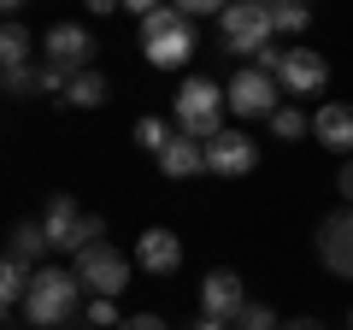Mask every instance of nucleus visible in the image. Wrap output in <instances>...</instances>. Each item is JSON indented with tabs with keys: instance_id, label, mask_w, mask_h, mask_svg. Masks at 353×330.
I'll return each instance as SVG.
<instances>
[{
	"instance_id": "nucleus-1",
	"label": "nucleus",
	"mask_w": 353,
	"mask_h": 330,
	"mask_svg": "<svg viewBox=\"0 0 353 330\" xmlns=\"http://www.w3.org/2000/svg\"><path fill=\"white\" fill-rule=\"evenodd\" d=\"M83 295L88 289H83L77 271L36 266V283H30V295H24V318H30V324H41V330H59V324H71V318H77Z\"/></svg>"
},
{
	"instance_id": "nucleus-2",
	"label": "nucleus",
	"mask_w": 353,
	"mask_h": 330,
	"mask_svg": "<svg viewBox=\"0 0 353 330\" xmlns=\"http://www.w3.org/2000/svg\"><path fill=\"white\" fill-rule=\"evenodd\" d=\"M141 48H148V65H159V71L189 65L194 59V24H189V12H176V6L148 12V18H141Z\"/></svg>"
},
{
	"instance_id": "nucleus-3",
	"label": "nucleus",
	"mask_w": 353,
	"mask_h": 330,
	"mask_svg": "<svg viewBox=\"0 0 353 330\" xmlns=\"http://www.w3.org/2000/svg\"><path fill=\"white\" fill-rule=\"evenodd\" d=\"M41 230H48V242H53V254H83L88 242H101V230H106V218L101 213H83V206L71 201V195H48V213H41Z\"/></svg>"
},
{
	"instance_id": "nucleus-4",
	"label": "nucleus",
	"mask_w": 353,
	"mask_h": 330,
	"mask_svg": "<svg viewBox=\"0 0 353 330\" xmlns=\"http://www.w3.org/2000/svg\"><path fill=\"white\" fill-rule=\"evenodd\" d=\"M224 89L218 83H206V77H189L183 89H176V130L194 142H212L218 130H224Z\"/></svg>"
},
{
	"instance_id": "nucleus-5",
	"label": "nucleus",
	"mask_w": 353,
	"mask_h": 330,
	"mask_svg": "<svg viewBox=\"0 0 353 330\" xmlns=\"http://www.w3.org/2000/svg\"><path fill=\"white\" fill-rule=\"evenodd\" d=\"M218 30H224V48L230 53H259L271 48V6H253V0H230L224 12H218Z\"/></svg>"
},
{
	"instance_id": "nucleus-6",
	"label": "nucleus",
	"mask_w": 353,
	"mask_h": 330,
	"mask_svg": "<svg viewBox=\"0 0 353 330\" xmlns=\"http://www.w3.org/2000/svg\"><path fill=\"white\" fill-rule=\"evenodd\" d=\"M77 278H83L88 295H106V301H118L130 283V260L118 254L112 242H88L83 254H77Z\"/></svg>"
},
{
	"instance_id": "nucleus-7",
	"label": "nucleus",
	"mask_w": 353,
	"mask_h": 330,
	"mask_svg": "<svg viewBox=\"0 0 353 330\" xmlns=\"http://www.w3.org/2000/svg\"><path fill=\"white\" fill-rule=\"evenodd\" d=\"M277 89H283V83L271 71L248 65V71H236L224 83V101H230V113H236V118H271V113H277Z\"/></svg>"
},
{
	"instance_id": "nucleus-8",
	"label": "nucleus",
	"mask_w": 353,
	"mask_h": 330,
	"mask_svg": "<svg viewBox=\"0 0 353 330\" xmlns=\"http://www.w3.org/2000/svg\"><path fill=\"white\" fill-rule=\"evenodd\" d=\"M318 266L330 271V278H353V206H336L330 218H318Z\"/></svg>"
},
{
	"instance_id": "nucleus-9",
	"label": "nucleus",
	"mask_w": 353,
	"mask_h": 330,
	"mask_svg": "<svg viewBox=\"0 0 353 330\" xmlns=\"http://www.w3.org/2000/svg\"><path fill=\"white\" fill-rule=\"evenodd\" d=\"M277 83H283V95H318L330 83V59L318 48H283V65H277Z\"/></svg>"
},
{
	"instance_id": "nucleus-10",
	"label": "nucleus",
	"mask_w": 353,
	"mask_h": 330,
	"mask_svg": "<svg viewBox=\"0 0 353 330\" xmlns=\"http://www.w3.org/2000/svg\"><path fill=\"white\" fill-rule=\"evenodd\" d=\"M253 165H259V142L241 136V130H218L206 142V171L212 177H248Z\"/></svg>"
},
{
	"instance_id": "nucleus-11",
	"label": "nucleus",
	"mask_w": 353,
	"mask_h": 330,
	"mask_svg": "<svg viewBox=\"0 0 353 330\" xmlns=\"http://www.w3.org/2000/svg\"><path fill=\"white\" fill-rule=\"evenodd\" d=\"M41 53H48L53 65H65L71 77L77 71H94V65H88V59H94V36H88L83 24H53L48 41H41Z\"/></svg>"
},
{
	"instance_id": "nucleus-12",
	"label": "nucleus",
	"mask_w": 353,
	"mask_h": 330,
	"mask_svg": "<svg viewBox=\"0 0 353 330\" xmlns=\"http://www.w3.org/2000/svg\"><path fill=\"white\" fill-rule=\"evenodd\" d=\"M241 307H248V289H241L236 271H206V283H201V313H206V318H224V324H236Z\"/></svg>"
},
{
	"instance_id": "nucleus-13",
	"label": "nucleus",
	"mask_w": 353,
	"mask_h": 330,
	"mask_svg": "<svg viewBox=\"0 0 353 330\" xmlns=\"http://www.w3.org/2000/svg\"><path fill=\"white\" fill-rule=\"evenodd\" d=\"M136 266L153 271V278H171V271L183 266V242H176V230H141V242H136Z\"/></svg>"
},
{
	"instance_id": "nucleus-14",
	"label": "nucleus",
	"mask_w": 353,
	"mask_h": 330,
	"mask_svg": "<svg viewBox=\"0 0 353 330\" xmlns=\"http://www.w3.org/2000/svg\"><path fill=\"white\" fill-rule=\"evenodd\" d=\"M312 136H318V148H330V153H353V106L347 101H324L312 113Z\"/></svg>"
},
{
	"instance_id": "nucleus-15",
	"label": "nucleus",
	"mask_w": 353,
	"mask_h": 330,
	"mask_svg": "<svg viewBox=\"0 0 353 330\" xmlns=\"http://www.w3.org/2000/svg\"><path fill=\"white\" fill-rule=\"evenodd\" d=\"M159 171H165L171 183H176V177H201V171H206V142H194V136L176 130V142L159 153Z\"/></svg>"
},
{
	"instance_id": "nucleus-16",
	"label": "nucleus",
	"mask_w": 353,
	"mask_h": 330,
	"mask_svg": "<svg viewBox=\"0 0 353 330\" xmlns=\"http://www.w3.org/2000/svg\"><path fill=\"white\" fill-rule=\"evenodd\" d=\"M30 283H36V266H24V260H0V301L6 307H24V295H30Z\"/></svg>"
},
{
	"instance_id": "nucleus-17",
	"label": "nucleus",
	"mask_w": 353,
	"mask_h": 330,
	"mask_svg": "<svg viewBox=\"0 0 353 330\" xmlns=\"http://www.w3.org/2000/svg\"><path fill=\"white\" fill-rule=\"evenodd\" d=\"M48 248H53V242H48V230H41V224H12V242H6V254H12V260L36 266Z\"/></svg>"
},
{
	"instance_id": "nucleus-18",
	"label": "nucleus",
	"mask_w": 353,
	"mask_h": 330,
	"mask_svg": "<svg viewBox=\"0 0 353 330\" xmlns=\"http://www.w3.org/2000/svg\"><path fill=\"white\" fill-rule=\"evenodd\" d=\"M106 95H112V89H106V77H101V71H77V77H71V89H65L59 101H71V106H106Z\"/></svg>"
},
{
	"instance_id": "nucleus-19",
	"label": "nucleus",
	"mask_w": 353,
	"mask_h": 330,
	"mask_svg": "<svg viewBox=\"0 0 353 330\" xmlns=\"http://www.w3.org/2000/svg\"><path fill=\"white\" fill-rule=\"evenodd\" d=\"M171 142H176V130H171V124H165V118H159V113H148V118H136V148H148V153H153V159H159V153H165V148H171Z\"/></svg>"
},
{
	"instance_id": "nucleus-20",
	"label": "nucleus",
	"mask_w": 353,
	"mask_h": 330,
	"mask_svg": "<svg viewBox=\"0 0 353 330\" xmlns=\"http://www.w3.org/2000/svg\"><path fill=\"white\" fill-rule=\"evenodd\" d=\"M306 24H312V6H301V0H271V30L277 36H301Z\"/></svg>"
},
{
	"instance_id": "nucleus-21",
	"label": "nucleus",
	"mask_w": 353,
	"mask_h": 330,
	"mask_svg": "<svg viewBox=\"0 0 353 330\" xmlns=\"http://www.w3.org/2000/svg\"><path fill=\"white\" fill-rule=\"evenodd\" d=\"M30 48H36V41H30L24 24H6V30H0V65H6V71L30 65Z\"/></svg>"
},
{
	"instance_id": "nucleus-22",
	"label": "nucleus",
	"mask_w": 353,
	"mask_h": 330,
	"mask_svg": "<svg viewBox=\"0 0 353 330\" xmlns=\"http://www.w3.org/2000/svg\"><path fill=\"white\" fill-rule=\"evenodd\" d=\"M306 130H312V118H306L301 106H277V113H271V136L277 142H301Z\"/></svg>"
},
{
	"instance_id": "nucleus-23",
	"label": "nucleus",
	"mask_w": 353,
	"mask_h": 330,
	"mask_svg": "<svg viewBox=\"0 0 353 330\" xmlns=\"http://www.w3.org/2000/svg\"><path fill=\"white\" fill-rule=\"evenodd\" d=\"M236 330H283V324H277V313H271L265 301H248L241 318H236Z\"/></svg>"
},
{
	"instance_id": "nucleus-24",
	"label": "nucleus",
	"mask_w": 353,
	"mask_h": 330,
	"mask_svg": "<svg viewBox=\"0 0 353 330\" xmlns=\"http://www.w3.org/2000/svg\"><path fill=\"white\" fill-rule=\"evenodd\" d=\"M88 324H94V330H118V324H124V318H118V301L94 295V301H88Z\"/></svg>"
},
{
	"instance_id": "nucleus-25",
	"label": "nucleus",
	"mask_w": 353,
	"mask_h": 330,
	"mask_svg": "<svg viewBox=\"0 0 353 330\" xmlns=\"http://www.w3.org/2000/svg\"><path fill=\"white\" fill-rule=\"evenodd\" d=\"M30 89H41V65H36V71H30V65L6 71V95H30Z\"/></svg>"
},
{
	"instance_id": "nucleus-26",
	"label": "nucleus",
	"mask_w": 353,
	"mask_h": 330,
	"mask_svg": "<svg viewBox=\"0 0 353 330\" xmlns=\"http://www.w3.org/2000/svg\"><path fill=\"white\" fill-rule=\"evenodd\" d=\"M41 89H71V71L53 65V59H41Z\"/></svg>"
},
{
	"instance_id": "nucleus-27",
	"label": "nucleus",
	"mask_w": 353,
	"mask_h": 330,
	"mask_svg": "<svg viewBox=\"0 0 353 330\" xmlns=\"http://www.w3.org/2000/svg\"><path fill=\"white\" fill-rule=\"evenodd\" d=\"M230 0H176V12H189V18H206V12H224Z\"/></svg>"
},
{
	"instance_id": "nucleus-28",
	"label": "nucleus",
	"mask_w": 353,
	"mask_h": 330,
	"mask_svg": "<svg viewBox=\"0 0 353 330\" xmlns=\"http://www.w3.org/2000/svg\"><path fill=\"white\" fill-rule=\"evenodd\" d=\"M118 330H171V324H165L159 313H130V318H124Z\"/></svg>"
},
{
	"instance_id": "nucleus-29",
	"label": "nucleus",
	"mask_w": 353,
	"mask_h": 330,
	"mask_svg": "<svg viewBox=\"0 0 353 330\" xmlns=\"http://www.w3.org/2000/svg\"><path fill=\"white\" fill-rule=\"evenodd\" d=\"M253 65H259V71H271V77H277V65H283V53H277V48H259V53H253Z\"/></svg>"
},
{
	"instance_id": "nucleus-30",
	"label": "nucleus",
	"mask_w": 353,
	"mask_h": 330,
	"mask_svg": "<svg viewBox=\"0 0 353 330\" xmlns=\"http://www.w3.org/2000/svg\"><path fill=\"white\" fill-rule=\"evenodd\" d=\"M336 189L347 195V206H353V153H347V165H341V177H336Z\"/></svg>"
},
{
	"instance_id": "nucleus-31",
	"label": "nucleus",
	"mask_w": 353,
	"mask_h": 330,
	"mask_svg": "<svg viewBox=\"0 0 353 330\" xmlns=\"http://www.w3.org/2000/svg\"><path fill=\"white\" fill-rule=\"evenodd\" d=\"M124 6H130V12H136V18H148V12H159L165 0H124Z\"/></svg>"
},
{
	"instance_id": "nucleus-32",
	"label": "nucleus",
	"mask_w": 353,
	"mask_h": 330,
	"mask_svg": "<svg viewBox=\"0 0 353 330\" xmlns=\"http://www.w3.org/2000/svg\"><path fill=\"white\" fill-rule=\"evenodd\" d=\"M189 330H236V324H224V318H206V313H201V318H194Z\"/></svg>"
},
{
	"instance_id": "nucleus-33",
	"label": "nucleus",
	"mask_w": 353,
	"mask_h": 330,
	"mask_svg": "<svg viewBox=\"0 0 353 330\" xmlns=\"http://www.w3.org/2000/svg\"><path fill=\"white\" fill-rule=\"evenodd\" d=\"M118 6H124V0H88V12H101V18H106V12H118Z\"/></svg>"
},
{
	"instance_id": "nucleus-34",
	"label": "nucleus",
	"mask_w": 353,
	"mask_h": 330,
	"mask_svg": "<svg viewBox=\"0 0 353 330\" xmlns=\"http://www.w3.org/2000/svg\"><path fill=\"white\" fill-rule=\"evenodd\" d=\"M283 330H324V324H318V318H289Z\"/></svg>"
},
{
	"instance_id": "nucleus-35",
	"label": "nucleus",
	"mask_w": 353,
	"mask_h": 330,
	"mask_svg": "<svg viewBox=\"0 0 353 330\" xmlns=\"http://www.w3.org/2000/svg\"><path fill=\"white\" fill-rule=\"evenodd\" d=\"M0 6H6V12H12V18H18V12H24V0H0Z\"/></svg>"
},
{
	"instance_id": "nucleus-36",
	"label": "nucleus",
	"mask_w": 353,
	"mask_h": 330,
	"mask_svg": "<svg viewBox=\"0 0 353 330\" xmlns=\"http://www.w3.org/2000/svg\"><path fill=\"white\" fill-rule=\"evenodd\" d=\"M253 6H271V0H253Z\"/></svg>"
},
{
	"instance_id": "nucleus-37",
	"label": "nucleus",
	"mask_w": 353,
	"mask_h": 330,
	"mask_svg": "<svg viewBox=\"0 0 353 330\" xmlns=\"http://www.w3.org/2000/svg\"><path fill=\"white\" fill-rule=\"evenodd\" d=\"M301 6H312V0H301Z\"/></svg>"
},
{
	"instance_id": "nucleus-38",
	"label": "nucleus",
	"mask_w": 353,
	"mask_h": 330,
	"mask_svg": "<svg viewBox=\"0 0 353 330\" xmlns=\"http://www.w3.org/2000/svg\"><path fill=\"white\" fill-rule=\"evenodd\" d=\"M347 324H353V313H347Z\"/></svg>"
}]
</instances>
